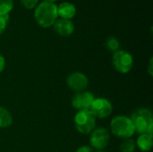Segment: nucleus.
Wrapping results in <instances>:
<instances>
[{"mask_svg":"<svg viewBox=\"0 0 153 152\" xmlns=\"http://www.w3.org/2000/svg\"><path fill=\"white\" fill-rule=\"evenodd\" d=\"M34 17L39 26L49 28L54 25L58 18L57 5L51 2L43 1L36 6Z\"/></svg>","mask_w":153,"mask_h":152,"instance_id":"obj_1","label":"nucleus"},{"mask_svg":"<svg viewBox=\"0 0 153 152\" xmlns=\"http://www.w3.org/2000/svg\"><path fill=\"white\" fill-rule=\"evenodd\" d=\"M134 125V133L141 134L148 133L153 135V115L148 108H140L135 110L131 116Z\"/></svg>","mask_w":153,"mask_h":152,"instance_id":"obj_2","label":"nucleus"},{"mask_svg":"<svg viewBox=\"0 0 153 152\" xmlns=\"http://www.w3.org/2000/svg\"><path fill=\"white\" fill-rule=\"evenodd\" d=\"M110 130L114 135L121 139H128L134 134V128L130 117L117 116L111 120Z\"/></svg>","mask_w":153,"mask_h":152,"instance_id":"obj_3","label":"nucleus"},{"mask_svg":"<svg viewBox=\"0 0 153 152\" xmlns=\"http://www.w3.org/2000/svg\"><path fill=\"white\" fill-rule=\"evenodd\" d=\"M74 126L80 133L89 134L96 126V117L90 109L78 111L74 116Z\"/></svg>","mask_w":153,"mask_h":152,"instance_id":"obj_4","label":"nucleus"},{"mask_svg":"<svg viewBox=\"0 0 153 152\" xmlns=\"http://www.w3.org/2000/svg\"><path fill=\"white\" fill-rule=\"evenodd\" d=\"M112 64L116 71L120 73H128L134 65L133 56L126 50H117L114 52L112 56Z\"/></svg>","mask_w":153,"mask_h":152,"instance_id":"obj_5","label":"nucleus"},{"mask_svg":"<svg viewBox=\"0 0 153 152\" xmlns=\"http://www.w3.org/2000/svg\"><path fill=\"white\" fill-rule=\"evenodd\" d=\"M89 109L96 118L102 119L111 115L113 111V106L108 99L105 98H97L94 99Z\"/></svg>","mask_w":153,"mask_h":152,"instance_id":"obj_6","label":"nucleus"},{"mask_svg":"<svg viewBox=\"0 0 153 152\" xmlns=\"http://www.w3.org/2000/svg\"><path fill=\"white\" fill-rule=\"evenodd\" d=\"M66 84L70 90L77 93V92L83 91L87 88L89 84V80L84 73L80 72H75L71 73L66 78Z\"/></svg>","mask_w":153,"mask_h":152,"instance_id":"obj_7","label":"nucleus"},{"mask_svg":"<svg viewBox=\"0 0 153 152\" xmlns=\"http://www.w3.org/2000/svg\"><path fill=\"white\" fill-rule=\"evenodd\" d=\"M109 139H110V135L106 128H98L93 130L91 135L90 143L97 151L103 150L108 146L109 142Z\"/></svg>","mask_w":153,"mask_h":152,"instance_id":"obj_8","label":"nucleus"},{"mask_svg":"<svg viewBox=\"0 0 153 152\" xmlns=\"http://www.w3.org/2000/svg\"><path fill=\"white\" fill-rule=\"evenodd\" d=\"M94 96L89 91H81L74 94L72 99V107L78 111L87 110L90 108L94 100Z\"/></svg>","mask_w":153,"mask_h":152,"instance_id":"obj_9","label":"nucleus"},{"mask_svg":"<svg viewBox=\"0 0 153 152\" xmlns=\"http://www.w3.org/2000/svg\"><path fill=\"white\" fill-rule=\"evenodd\" d=\"M53 26L54 30L62 37H69L74 31V24L71 20L57 19Z\"/></svg>","mask_w":153,"mask_h":152,"instance_id":"obj_10","label":"nucleus"},{"mask_svg":"<svg viewBox=\"0 0 153 152\" xmlns=\"http://www.w3.org/2000/svg\"><path fill=\"white\" fill-rule=\"evenodd\" d=\"M76 13L74 4L70 2H63L57 6V14L61 19H72Z\"/></svg>","mask_w":153,"mask_h":152,"instance_id":"obj_11","label":"nucleus"},{"mask_svg":"<svg viewBox=\"0 0 153 152\" xmlns=\"http://www.w3.org/2000/svg\"><path fill=\"white\" fill-rule=\"evenodd\" d=\"M136 145L142 151H150L153 145L152 135L148 133L141 134L137 139Z\"/></svg>","mask_w":153,"mask_h":152,"instance_id":"obj_12","label":"nucleus"},{"mask_svg":"<svg viewBox=\"0 0 153 152\" xmlns=\"http://www.w3.org/2000/svg\"><path fill=\"white\" fill-rule=\"evenodd\" d=\"M13 116L6 108L0 107V128H6L13 124Z\"/></svg>","mask_w":153,"mask_h":152,"instance_id":"obj_13","label":"nucleus"},{"mask_svg":"<svg viewBox=\"0 0 153 152\" xmlns=\"http://www.w3.org/2000/svg\"><path fill=\"white\" fill-rule=\"evenodd\" d=\"M135 148H136V144L134 142V140L130 138L125 139L120 145V152H134Z\"/></svg>","mask_w":153,"mask_h":152,"instance_id":"obj_14","label":"nucleus"},{"mask_svg":"<svg viewBox=\"0 0 153 152\" xmlns=\"http://www.w3.org/2000/svg\"><path fill=\"white\" fill-rule=\"evenodd\" d=\"M106 47L109 51H113L116 52L117 50H119L120 47V42L119 40L113 36H110L106 40Z\"/></svg>","mask_w":153,"mask_h":152,"instance_id":"obj_15","label":"nucleus"},{"mask_svg":"<svg viewBox=\"0 0 153 152\" xmlns=\"http://www.w3.org/2000/svg\"><path fill=\"white\" fill-rule=\"evenodd\" d=\"M13 7V0H0V14H9Z\"/></svg>","mask_w":153,"mask_h":152,"instance_id":"obj_16","label":"nucleus"},{"mask_svg":"<svg viewBox=\"0 0 153 152\" xmlns=\"http://www.w3.org/2000/svg\"><path fill=\"white\" fill-rule=\"evenodd\" d=\"M9 14H0V35L6 30L7 24L9 22Z\"/></svg>","mask_w":153,"mask_h":152,"instance_id":"obj_17","label":"nucleus"},{"mask_svg":"<svg viewBox=\"0 0 153 152\" xmlns=\"http://www.w3.org/2000/svg\"><path fill=\"white\" fill-rule=\"evenodd\" d=\"M21 4L26 9L31 10L38 5L39 0H20Z\"/></svg>","mask_w":153,"mask_h":152,"instance_id":"obj_18","label":"nucleus"},{"mask_svg":"<svg viewBox=\"0 0 153 152\" xmlns=\"http://www.w3.org/2000/svg\"><path fill=\"white\" fill-rule=\"evenodd\" d=\"M75 152H93V151L89 146H82V147L78 148Z\"/></svg>","mask_w":153,"mask_h":152,"instance_id":"obj_19","label":"nucleus"},{"mask_svg":"<svg viewBox=\"0 0 153 152\" xmlns=\"http://www.w3.org/2000/svg\"><path fill=\"white\" fill-rule=\"evenodd\" d=\"M4 68H5V59L2 55H0V73L4 70Z\"/></svg>","mask_w":153,"mask_h":152,"instance_id":"obj_20","label":"nucleus"},{"mask_svg":"<svg viewBox=\"0 0 153 152\" xmlns=\"http://www.w3.org/2000/svg\"><path fill=\"white\" fill-rule=\"evenodd\" d=\"M152 57L150 59V62H149V66H148V72H149V73H150V75L151 76H152L153 75V70H152Z\"/></svg>","mask_w":153,"mask_h":152,"instance_id":"obj_21","label":"nucleus"},{"mask_svg":"<svg viewBox=\"0 0 153 152\" xmlns=\"http://www.w3.org/2000/svg\"><path fill=\"white\" fill-rule=\"evenodd\" d=\"M44 1H47V2H51V3H54L55 1H56V0H44Z\"/></svg>","mask_w":153,"mask_h":152,"instance_id":"obj_22","label":"nucleus"},{"mask_svg":"<svg viewBox=\"0 0 153 152\" xmlns=\"http://www.w3.org/2000/svg\"><path fill=\"white\" fill-rule=\"evenodd\" d=\"M96 152H105V151H103V150H98Z\"/></svg>","mask_w":153,"mask_h":152,"instance_id":"obj_23","label":"nucleus"}]
</instances>
